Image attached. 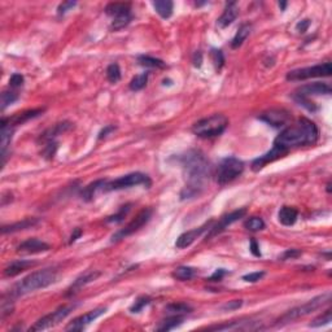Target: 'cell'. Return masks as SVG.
I'll list each match as a JSON object with an SVG mask.
<instances>
[{
  "mask_svg": "<svg viewBox=\"0 0 332 332\" xmlns=\"http://www.w3.org/2000/svg\"><path fill=\"white\" fill-rule=\"evenodd\" d=\"M183 168L186 186L181 192V199H192L201 194L204 184L209 177V161L200 151H188L179 158Z\"/></svg>",
  "mask_w": 332,
  "mask_h": 332,
  "instance_id": "1",
  "label": "cell"
},
{
  "mask_svg": "<svg viewBox=\"0 0 332 332\" xmlns=\"http://www.w3.org/2000/svg\"><path fill=\"white\" fill-rule=\"evenodd\" d=\"M318 139H320V130L316 123L308 118H300L292 125L287 126L277 136L273 147L288 155L291 149L313 145L318 142Z\"/></svg>",
  "mask_w": 332,
  "mask_h": 332,
  "instance_id": "2",
  "label": "cell"
},
{
  "mask_svg": "<svg viewBox=\"0 0 332 332\" xmlns=\"http://www.w3.org/2000/svg\"><path fill=\"white\" fill-rule=\"evenodd\" d=\"M57 279V270L56 269H43V270L34 271L27 277H25L21 282L14 286L12 290L9 291L8 296L10 299H17L23 295L31 294L38 290H43L47 288L48 286L53 284Z\"/></svg>",
  "mask_w": 332,
  "mask_h": 332,
  "instance_id": "3",
  "label": "cell"
},
{
  "mask_svg": "<svg viewBox=\"0 0 332 332\" xmlns=\"http://www.w3.org/2000/svg\"><path fill=\"white\" fill-rule=\"evenodd\" d=\"M229 126V119L223 114H213V116L203 118L200 121H197L194 126H192V132L199 138L203 139H209V138H216L220 136L221 134L225 132V130Z\"/></svg>",
  "mask_w": 332,
  "mask_h": 332,
  "instance_id": "4",
  "label": "cell"
},
{
  "mask_svg": "<svg viewBox=\"0 0 332 332\" xmlns=\"http://www.w3.org/2000/svg\"><path fill=\"white\" fill-rule=\"evenodd\" d=\"M331 299V295L330 294H323L320 296L314 297L310 301H308L307 304H303L300 307H296L294 309L288 310L287 313H284L283 316L278 320V326H282V325H286V323H290L292 321H296L301 317H305L308 314H312L313 312H316L317 309L322 308L325 304H327Z\"/></svg>",
  "mask_w": 332,
  "mask_h": 332,
  "instance_id": "5",
  "label": "cell"
},
{
  "mask_svg": "<svg viewBox=\"0 0 332 332\" xmlns=\"http://www.w3.org/2000/svg\"><path fill=\"white\" fill-rule=\"evenodd\" d=\"M244 171V162L234 156L225 157L222 161L218 164L216 170V181L221 186H225L227 183H231L239 178Z\"/></svg>",
  "mask_w": 332,
  "mask_h": 332,
  "instance_id": "6",
  "label": "cell"
},
{
  "mask_svg": "<svg viewBox=\"0 0 332 332\" xmlns=\"http://www.w3.org/2000/svg\"><path fill=\"white\" fill-rule=\"evenodd\" d=\"M135 186H145V187H149V186H151V179H149L148 175L139 173V171H136V173H130V174L117 178L114 181H107V183L104 186V192L126 190V188L135 187Z\"/></svg>",
  "mask_w": 332,
  "mask_h": 332,
  "instance_id": "7",
  "label": "cell"
},
{
  "mask_svg": "<svg viewBox=\"0 0 332 332\" xmlns=\"http://www.w3.org/2000/svg\"><path fill=\"white\" fill-rule=\"evenodd\" d=\"M105 13L113 17L110 29L118 31L131 22V4L129 3H110L105 6Z\"/></svg>",
  "mask_w": 332,
  "mask_h": 332,
  "instance_id": "8",
  "label": "cell"
},
{
  "mask_svg": "<svg viewBox=\"0 0 332 332\" xmlns=\"http://www.w3.org/2000/svg\"><path fill=\"white\" fill-rule=\"evenodd\" d=\"M332 73V65L331 62H325V64L314 65L309 68H301L295 69L287 73V81H305L310 78L317 77H330Z\"/></svg>",
  "mask_w": 332,
  "mask_h": 332,
  "instance_id": "9",
  "label": "cell"
},
{
  "mask_svg": "<svg viewBox=\"0 0 332 332\" xmlns=\"http://www.w3.org/2000/svg\"><path fill=\"white\" fill-rule=\"evenodd\" d=\"M74 308L75 305H64V307L57 308L55 312H52V313L47 314V316L42 317L40 320L36 321L35 325L30 327V331H44V330L57 326L58 323L62 322L74 310Z\"/></svg>",
  "mask_w": 332,
  "mask_h": 332,
  "instance_id": "10",
  "label": "cell"
},
{
  "mask_svg": "<svg viewBox=\"0 0 332 332\" xmlns=\"http://www.w3.org/2000/svg\"><path fill=\"white\" fill-rule=\"evenodd\" d=\"M152 213H153V210H152L151 208H145L142 212H139L138 216H136L129 225H126L123 229L117 231L116 234L112 236V242H119V240H122V239L127 238V236L132 235V234H135L136 231H139V230L144 227V226L149 222V220L152 218Z\"/></svg>",
  "mask_w": 332,
  "mask_h": 332,
  "instance_id": "11",
  "label": "cell"
},
{
  "mask_svg": "<svg viewBox=\"0 0 332 332\" xmlns=\"http://www.w3.org/2000/svg\"><path fill=\"white\" fill-rule=\"evenodd\" d=\"M107 313V308H96V309L91 310L88 313L83 314V316L78 317L75 320L71 321L70 323L66 327V331H82L84 330L88 325L94 322L95 320H97L99 317H101L103 314Z\"/></svg>",
  "mask_w": 332,
  "mask_h": 332,
  "instance_id": "12",
  "label": "cell"
},
{
  "mask_svg": "<svg viewBox=\"0 0 332 332\" xmlns=\"http://www.w3.org/2000/svg\"><path fill=\"white\" fill-rule=\"evenodd\" d=\"M245 214H247V209H245V208H242V209L234 210V212H231V213L223 216L222 218L218 221L217 225H214L213 227H210L209 229L210 231H209V234H208V239H212V238H214V236L220 235L221 232L225 231V230L227 229L230 225H232L234 222H236V221H239L240 218H243Z\"/></svg>",
  "mask_w": 332,
  "mask_h": 332,
  "instance_id": "13",
  "label": "cell"
},
{
  "mask_svg": "<svg viewBox=\"0 0 332 332\" xmlns=\"http://www.w3.org/2000/svg\"><path fill=\"white\" fill-rule=\"evenodd\" d=\"M331 92H332L331 86H330L329 83L314 82V83L301 86V87L296 91L295 96L309 99L310 96H318V95H331Z\"/></svg>",
  "mask_w": 332,
  "mask_h": 332,
  "instance_id": "14",
  "label": "cell"
},
{
  "mask_svg": "<svg viewBox=\"0 0 332 332\" xmlns=\"http://www.w3.org/2000/svg\"><path fill=\"white\" fill-rule=\"evenodd\" d=\"M290 118V113L283 109H271L268 110V112L262 113L261 116H260L261 121L269 123V125H271L273 127H283V126L287 125Z\"/></svg>",
  "mask_w": 332,
  "mask_h": 332,
  "instance_id": "15",
  "label": "cell"
},
{
  "mask_svg": "<svg viewBox=\"0 0 332 332\" xmlns=\"http://www.w3.org/2000/svg\"><path fill=\"white\" fill-rule=\"evenodd\" d=\"M49 249H51V245L36 238L27 239V240H25V242L21 243L17 247V252L18 253H25V255H35V253L48 252Z\"/></svg>",
  "mask_w": 332,
  "mask_h": 332,
  "instance_id": "16",
  "label": "cell"
},
{
  "mask_svg": "<svg viewBox=\"0 0 332 332\" xmlns=\"http://www.w3.org/2000/svg\"><path fill=\"white\" fill-rule=\"evenodd\" d=\"M210 223L212 222L205 223V225L201 226V227H197V229L190 230V231H187V232H183V234H182V235L177 239V242H175V248L184 249V248H187V247H190V245L192 244V243H194L197 238H200L204 232L207 231L208 229H210Z\"/></svg>",
  "mask_w": 332,
  "mask_h": 332,
  "instance_id": "17",
  "label": "cell"
},
{
  "mask_svg": "<svg viewBox=\"0 0 332 332\" xmlns=\"http://www.w3.org/2000/svg\"><path fill=\"white\" fill-rule=\"evenodd\" d=\"M44 109L42 108H38V109H30V110H25L22 113H16L14 116H12L10 118H1V123H5V125H9L12 127L18 125H23L25 122L30 121L32 118H36L40 114H43Z\"/></svg>",
  "mask_w": 332,
  "mask_h": 332,
  "instance_id": "18",
  "label": "cell"
},
{
  "mask_svg": "<svg viewBox=\"0 0 332 332\" xmlns=\"http://www.w3.org/2000/svg\"><path fill=\"white\" fill-rule=\"evenodd\" d=\"M239 16V5L235 1H231V3L226 4V8L223 10V13L221 14V17L217 19V26L220 29H225L227 26L231 25Z\"/></svg>",
  "mask_w": 332,
  "mask_h": 332,
  "instance_id": "19",
  "label": "cell"
},
{
  "mask_svg": "<svg viewBox=\"0 0 332 332\" xmlns=\"http://www.w3.org/2000/svg\"><path fill=\"white\" fill-rule=\"evenodd\" d=\"M99 277H100V273H99V271H88L86 274L81 275V277L77 278L74 281V283L71 284L70 287L68 288L66 296H73V295H75L77 292H79L84 286L90 284L91 282L96 281Z\"/></svg>",
  "mask_w": 332,
  "mask_h": 332,
  "instance_id": "20",
  "label": "cell"
},
{
  "mask_svg": "<svg viewBox=\"0 0 332 332\" xmlns=\"http://www.w3.org/2000/svg\"><path fill=\"white\" fill-rule=\"evenodd\" d=\"M70 129H71V123L68 122V121L56 123V125H53L52 127H49L48 130H45L42 135H40L39 140H42V142L44 143L52 142V140H55L58 135H62L64 132L69 131Z\"/></svg>",
  "mask_w": 332,
  "mask_h": 332,
  "instance_id": "21",
  "label": "cell"
},
{
  "mask_svg": "<svg viewBox=\"0 0 332 332\" xmlns=\"http://www.w3.org/2000/svg\"><path fill=\"white\" fill-rule=\"evenodd\" d=\"M35 261H30V260H16V261L10 262L5 269H4V277L6 278H13L16 275L21 274L22 271L27 270V269L35 266Z\"/></svg>",
  "mask_w": 332,
  "mask_h": 332,
  "instance_id": "22",
  "label": "cell"
},
{
  "mask_svg": "<svg viewBox=\"0 0 332 332\" xmlns=\"http://www.w3.org/2000/svg\"><path fill=\"white\" fill-rule=\"evenodd\" d=\"M107 183V179H97V181L92 182L88 186L82 190L81 192V197L82 200L84 201H92L95 199L97 194H100V192H104V186Z\"/></svg>",
  "mask_w": 332,
  "mask_h": 332,
  "instance_id": "23",
  "label": "cell"
},
{
  "mask_svg": "<svg viewBox=\"0 0 332 332\" xmlns=\"http://www.w3.org/2000/svg\"><path fill=\"white\" fill-rule=\"evenodd\" d=\"M38 222H39L38 218H26V220L12 223V225L3 226V227H1V234L5 235V234H13V232L31 229V227H34L35 225H38Z\"/></svg>",
  "mask_w": 332,
  "mask_h": 332,
  "instance_id": "24",
  "label": "cell"
},
{
  "mask_svg": "<svg viewBox=\"0 0 332 332\" xmlns=\"http://www.w3.org/2000/svg\"><path fill=\"white\" fill-rule=\"evenodd\" d=\"M13 127L5 123H1V158H3V166L6 162V149L10 145L13 136Z\"/></svg>",
  "mask_w": 332,
  "mask_h": 332,
  "instance_id": "25",
  "label": "cell"
},
{
  "mask_svg": "<svg viewBox=\"0 0 332 332\" xmlns=\"http://www.w3.org/2000/svg\"><path fill=\"white\" fill-rule=\"evenodd\" d=\"M299 212L292 207H283L278 213V220L283 226H292L297 221Z\"/></svg>",
  "mask_w": 332,
  "mask_h": 332,
  "instance_id": "26",
  "label": "cell"
},
{
  "mask_svg": "<svg viewBox=\"0 0 332 332\" xmlns=\"http://www.w3.org/2000/svg\"><path fill=\"white\" fill-rule=\"evenodd\" d=\"M252 322H231V323H225V325H220V326H212L208 330L210 331H231V330H258L261 327L258 326H251Z\"/></svg>",
  "mask_w": 332,
  "mask_h": 332,
  "instance_id": "27",
  "label": "cell"
},
{
  "mask_svg": "<svg viewBox=\"0 0 332 332\" xmlns=\"http://www.w3.org/2000/svg\"><path fill=\"white\" fill-rule=\"evenodd\" d=\"M251 31H252L251 23H243V25L239 27V30H238V32L235 34V36L232 38L231 48L236 49V48H239V47H242L243 43H244L245 40H247V38L251 35Z\"/></svg>",
  "mask_w": 332,
  "mask_h": 332,
  "instance_id": "28",
  "label": "cell"
},
{
  "mask_svg": "<svg viewBox=\"0 0 332 332\" xmlns=\"http://www.w3.org/2000/svg\"><path fill=\"white\" fill-rule=\"evenodd\" d=\"M153 8H155L156 12L162 17V18H170L171 14H173V10H174V3L170 1V0H157V1H153Z\"/></svg>",
  "mask_w": 332,
  "mask_h": 332,
  "instance_id": "29",
  "label": "cell"
},
{
  "mask_svg": "<svg viewBox=\"0 0 332 332\" xmlns=\"http://www.w3.org/2000/svg\"><path fill=\"white\" fill-rule=\"evenodd\" d=\"M183 321V316H170L169 318H166V320L161 321L160 325L156 327V330H157V331H170V330H174L181 326Z\"/></svg>",
  "mask_w": 332,
  "mask_h": 332,
  "instance_id": "30",
  "label": "cell"
},
{
  "mask_svg": "<svg viewBox=\"0 0 332 332\" xmlns=\"http://www.w3.org/2000/svg\"><path fill=\"white\" fill-rule=\"evenodd\" d=\"M138 62L139 65H142L144 68H151V69H165L166 68V62H164L160 58L152 57L148 55H142L138 56Z\"/></svg>",
  "mask_w": 332,
  "mask_h": 332,
  "instance_id": "31",
  "label": "cell"
},
{
  "mask_svg": "<svg viewBox=\"0 0 332 332\" xmlns=\"http://www.w3.org/2000/svg\"><path fill=\"white\" fill-rule=\"evenodd\" d=\"M192 308L184 303H174L169 304L168 307L165 308V312L170 316H184V314L192 313Z\"/></svg>",
  "mask_w": 332,
  "mask_h": 332,
  "instance_id": "32",
  "label": "cell"
},
{
  "mask_svg": "<svg viewBox=\"0 0 332 332\" xmlns=\"http://www.w3.org/2000/svg\"><path fill=\"white\" fill-rule=\"evenodd\" d=\"M197 274L196 269L190 268V266H179L174 270L173 273V277L177 279V281L181 282H186V281H191L192 278H195V275Z\"/></svg>",
  "mask_w": 332,
  "mask_h": 332,
  "instance_id": "33",
  "label": "cell"
},
{
  "mask_svg": "<svg viewBox=\"0 0 332 332\" xmlns=\"http://www.w3.org/2000/svg\"><path fill=\"white\" fill-rule=\"evenodd\" d=\"M147 83H148V73L144 71V73H140L132 78L129 87L131 91H140L147 86Z\"/></svg>",
  "mask_w": 332,
  "mask_h": 332,
  "instance_id": "34",
  "label": "cell"
},
{
  "mask_svg": "<svg viewBox=\"0 0 332 332\" xmlns=\"http://www.w3.org/2000/svg\"><path fill=\"white\" fill-rule=\"evenodd\" d=\"M244 227L252 232H257L265 229V222L261 217H252L245 221Z\"/></svg>",
  "mask_w": 332,
  "mask_h": 332,
  "instance_id": "35",
  "label": "cell"
},
{
  "mask_svg": "<svg viewBox=\"0 0 332 332\" xmlns=\"http://www.w3.org/2000/svg\"><path fill=\"white\" fill-rule=\"evenodd\" d=\"M130 209H131V204H126V205H123V207L119 208V210L117 212L116 214H113V216L108 217L107 222H109V223L122 222V221L125 220V217L127 216V213L130 212Z\"/></svg>",
  "mask_w": 332,
  "mask_h": 332,
  "instance_id": "36",
  "label": "cell"
},
{
  "mask_svg": "<svg viewBox=\"0 0 332 332\" xmlns=\"http://www.w3.org/2000/svg\"><path fill=\"white\" fill-rule=\"evenodd\" d=\"M151 297L148 296H140L138 297L135 300V303L132 304L131 307H130V313L132 314H136V313H140L143 309H144L145 307H148L149 304H151Z\"/></svg>",
  "mask_w": 332,
  "mask_h": 332,
  "instance_id": "37",
  "label": "cell"
},
{
  "mask_svg": "<svg viewBox=\"0 0 332 332\" xmlns=\"http://www.w3.org/2000/svg\"><path fill=\"white\" fill-rule=\"evenodd\" d=\"M210 57H212V61L214 64V68L217 71H220L225 65V56H223V52L221 49L213 48L210 51Z\"/></svg>",
  "mask_w": 332,
  "mask_h": 332,
  "instance_id": "38",
  "label": "cell"
},
{
  "mask_svg": "<svg viewBox=\"0 0 332 332\" xmlns=\"http://www.w3.org/2000/svg\"><path fill=\"white\" fill-rule=\"evenodd\" d=\"M332 320V313L331 310H326L325 313L321 314L320 317H317L316 320L313 321V322L310 323L309 326L313 327V329H316V327H322V326H326V325H329L330 322H331Z\"/></svg>",
  "mask_w": 332,
  "mask_h": 332,
  "instance_id": "39",
  "label": "cell"
},
{
  "mask_svg": "<svg viewBox=\"0 0 332 332\" xmlns=\"http://www.w3.org/2000/svg\"><path fill=\"white\" fill-rule=\"evenodd\" d=\"M107 78L110 83H117L121 81V69L118 64H110L107 69Z\"/></svg>",
  "mask_w": 332,
  "mask_h": 332,
  "instance_id": "40",
  "label": "cell"
},
{
  "mask_svg": "<svg viewBox=\"0 0 332 332\" xmlns=\"http://www.w3.org/2000/svg\"><path fill=\"white\" fill-rule=\"evenodd\" d=\"M18 100V94L13 92V91H4L1 94V110L5 109L6 107H9L10 104Z\"/></svg>",
  "mask_w": 332,
  "mask_h": 332,
  "instance_id": "41",
  "label": "cell"
},
{
  "mask_svg": "<svg viewBox=\"0 0 332 332\" xmlns=\"http://www.w3.org/2000/svg\"><path fill=\"white\" fill-rule=\"evenodd\" d=\"M56 149H57V143H56L55 140L45 143L44 148H43V156L47 158H52L55 156Z\"/></svg>",
  "mask_w": 332,
  "mask_h": 332,
  "instance_id": "42",
  "label": "cell"
},
{
  "mask_svg": "<svg viewBox=\"0 0 332 332\" xmlns=\"http://www.w3.org/2000/svg\"><path fill=\"white\" fill-rule=\"evenodd\" d=\"M265 277L264 271H255V273H249V274L243 277V281L248 282V283H256V282L261 281Z\"/></svg>",
  "mask_w": 332,
  "mask_h": 332,
  "instance_id": "43",
  "label": "cell"
},
{
  "mask_svg": "<svg viewBox=\"0 0 332 332\" xmlns=\"http://www.w3.org/2000/svg\"><path fill=\"white\" fill-rule=\"evenodd\" d=\"M23 82H25L23 75H21L19 73H14V74H12V77L9 78V86L13 88L21 87L23 84Z\"/></svg>",
  "mask_w": 332,
  "mask_h": 332,
  "instance_id": "44",
  "label": "cell"
},
{
  "mask_svg": "<svg viewBox=\"0 0 332 332\" xmlns=\"http://www.w3.org/2000/svg\"><path fill=\"white\" fill-rule=\"evenodd\" d=\"M77 5V1H64L58 5L57 8V14L58 16H64L65 13L68 12L69 9H71L73 6Z\"/></svg>",
  "mask_w": 332,
  "mask_h": 332,
  "instance_id": "45",
  "label": "cell"
},
{
  "mask_svg": "<svg viewBox=\"0 0 332 332\" xmlns=\"http://www.w3.org/2000/svg\"><path fill=\"white\" fill-rule=\"evenodd\" d=\"M303 252L300 249H288L282 255V261H286V260H294V258H297L299 256H301Z\"/></svg>",
  "mask_w": 332,
  "mask_h": 332,
  "instance_id": "46",
  "label": "cell"
},
{
  "mask_svg": "<svg viewBox=\"0 0 332 332\" xmlns=\"http://www.w3.org/2000/svg\"><path fill=\"white\" fill-rule=\"evenodd\" d=\"M243 305L242 300H234V301H229L227 304H225L222 307V310H226V312H230V310H236Z\"/></svg>",
  "mask_w": 332,
  "mask_h": 332,
  "instance_id": "47",
  "label": "cell"
},
{
  "mask_svg": "<svg viewBox=\"0 0 332 332\" xmlns=\"http://www.w3.org/2000/svg\"><path fill=\"white\" fill-rule=\"evenodd\" d=\"M227 274V271L225 269H218V270L214 271V274L209 278L210 282H220L225 275Z\"/></svg>",
  "mask_w": 332,
  "mask_h": 332,
  "instance_id": "48",
  "label": "cell"
},
{
  "mask_svg": "<svg viewBox=\"0 0 332 332\" xmlns=\"http://www.w3.org/2000/svg\"><path fill=\"white\" fill-rule=\"evenodd\" d=\"M310 23H312V21H310L309 18H305V19H303V21H300V22H299L296 25L297 31H299V32H305L308 29H309Z\"/></svg>",
  "mask_w": 332,
  "mask_h": 332,
  "instance_id": "49",
  "label": "cell"
},
{
  "mask_svg": "<svg viewBox=\"0 0 332 332\" xmlns=\"http://www.w3.org/2000/svg\"><path fill=\"white\" fill-rule=\"evenodd\" d=\"M249 249H251L252 255L256 256V257H261V251H260V247H258L256 240H251V247H249Z\"/></svg>",
  "mask_w": 332,
  "mask_h": 332,
  "instance_id": "50",
  "label": "cell"
},
{
  "mask_svg": "<svg viewBox=\"0 0 332 332\" xmlns=\"http://www.w3.org/2000/svg\"><path fill=\"white\" fill-rule=\"evenodd\" d=\"M192 62H194V65L196 66V68H200L201 62H203V53H201L200 51L195 52L194 58H192Z\"/></svg>",
  "mask_w": 332,
  "mask_h": 332,
  "instance_id": "51",
  "label": "cell"
},
{
  "mask_svg": "<svg viewBox=\"0 0 332 332\" xmlns=\"http://www.w3.org/2000/svg\"><path fill=\"white\" fill-rule=\"evenodd\" d=\"M114 130H116V127H114V126H107L105 129H103L100 131V134H99V139L107 138L108 134H109V132H112V131H114Z\"/></svg>",
  "mask_w": 332,
  "mask_h": 332,
  "instance_id": "52",
  "label": "cell"
},
{
  "mask_svg": "<svg viewBox=\"0 0 332 332\" xmlns=\"http://www.w3.org/2000/svg\"><path fill=\"white\" fill-rule=\"evenodd\" d=\"M81 235H82V230L81 229H75L74 232L71 234L70 240H69V244H73V243H74L75 240H77V239L79 238V236H81Z\"/></svg>",
  "mask_w": 332,
  "mask_h": 332,
  "instance_id": "53",
  "label": "cell"
},
{
  "mask_svg": "<svg viewBox=\"0 0 332 332\" xmlns=\"http://www.w3.org/2000/svg\"><path fill=\"white\" fill-rule=\"evenodd\" d=\"M279 6H281L282 10H284L286 9V6H287V3H279Z\"/></svg>",
  "mask_w": 332,
  "mask_h": 332,
  "instance_id": "54",
  "label": "cell"
},
{
  "mask_svg": "<svg viewBox=\"0 0 332 332\" xmlns=\"http://www.w3.org/2000/svg\"><path fill=\"white\" fill-rule=\"evenodd\" d=\"M327 192H331V183L327 184Z\"/></svg>",
  "mask_w": 332,
  "mask_h": 332,
  "instance_id": "55",
  "label": "cell"
}]
</instances>
